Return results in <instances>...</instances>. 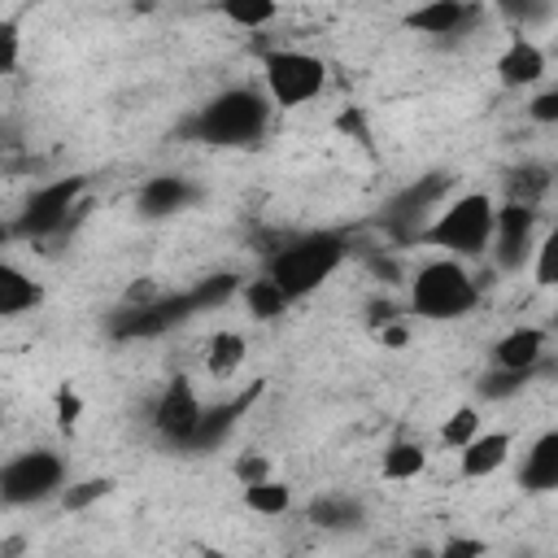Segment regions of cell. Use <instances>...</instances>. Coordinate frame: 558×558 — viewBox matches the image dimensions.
I'll return each instance as SVG.
<instances>
[{
	"instance_id": "1",
	"label": "cell",
	"mask_w": 558,
	"mask_h": 558,
	"mask_svg": "<svg viewBox=\"0 0 558 558\" xmlns=\"http://www.w3.org/2000/svg\"><path fill=\"white\" fill-rule=\"evenodd\" d=\"M270 109L275 105H270L266 92H257V87H227L209 105H201L183 131L192 140H201V144L253 148V144H262V135L270 126Z\"/></svg>"
},
{
	"instance_id": "2",
	"label": "cell",
	"mask_w": 558,
	"mask_h": 558,
	"mask_svg": "<svg viewBox=\"0 0 558 558\" xmlns=\"http://www.w3.org/2000/svg\"><path fill=\"white\" fill-rule=\"evenodd\" d=\"M240 292V279L235 275H209L201 279L192 292H174V296H161L157 305H144V310H118L113 323H109V336L113 340H148V336H166L170 327L187 323L192 314L201 310H214L222 301H231Z\"/></svg>"
},
{
	"instance_id": "3",
	"label": "cell",
	"mask_w": 558,
	"mask_h": 558,
	"mask_svg": "<svg viewBox=\"0 0 558 558\" xmlns=\"http://www.w3.org/2000/svg\"><path fill=\"white\" fill-rule=\"evenodd\" d=\"M344 253H349V244H344L340 231H310V235H296L292 244L275 248L270 262H266V275L292 301H301V296H310L314 288H323L336 275V266L344 262Z\"/></svg>"
},
{
	"instance_id": "4",
	"label": "cell",
	"mask_w": 558,
	"mask_h": 558,
	"mask_svg": "<svg viewBox=\"0 0 558 558\" xmlns=\"http://www.w3.org/2000/svg\"><path fill=\"white\" fill-rule=\"evenodd\" d=\"M493 231H497V205L484 192H466V196H453L423 227L418 240H427L453 257H480L484 248H493Z\"/></svg>"
},
{
	"instance_id": "5",
	"label": "cell",
	"mask_w": 558,
	"mask_h": 558,
	"mask_svg": "<svg viewBox=\"0 0 558 558\" xmlns=\"http://www.w3.org/2000/svg\"><path fill=\"white\" fill-rule=\"evenodd\" d=\"M475 305H480V283L471 279V270L458 257L418 266L414 283H410V310L418 318L449 323V318H466Z\"/></svg>"
},
{
	"instance_id": "6",
	"label": "cell",
	"mask_w": 558,
	"mask_h": 558,
	"mask_svg": "<svg viewBox=\"0 0 558 558\" xmlns=\"http://www.w3.org/2000/svg\"><path fill=\"white\" fill-rule=\"evenodd\" d=\"M262 78H266L270 105L296 109L327 87V65H323V57L301 52V48H270L262 57Z\"/></svg>"
},
{
	"instance_id": "7",
	"label": "cell",
	"mask_w": 558,
	"mask_h": 558,
	"mask_svg": "<svg viewBox=\"0 0 558 558\" xmlns=\"http://www.w3.org/2000/svg\"><path fill=\"white\" fill-rule=\"evenodd\" d=\"M83 187H87V179H83V174H65V179H52V183L35 187V192L26 196V205H22L17 222H13V231H17V235H26V240H39V235H57V231H65V227L74 222V214H83V209H87V205L78 201V196H83Z\"/></svg>"
},
{
	"instance_id": "8",
	"label": "cell",
	"mask_w": 558,
	"mask_h": 558,
	"mask_svg": "<svg viewBox=\"0 0 558 558\" xmlns=\"http://www.w3.org/2000/svg\"><path fill=\"white\" fill-rule=\"evenodd\" d=\"M65 484V462L52 449H26L4 462L0 471V497L4 506H35L48 501Z\"/></svg>"
},
{
	"instance_id": "9",
	"label": "cell",
	"mask_w": 558,
	"mask_h": 558,
	"mask_svg": "<svg viewBox=\"0 0 558 558\" xmlns=\"http://www.w3.org/2000/svg\"><path fill=\"white\" fill-rule=\"evenodd\" d=\"M201 418H205V405H201L192 379H183V375L170 379V384L161 388L157 405H153V427H157V436H166L174 449H187V440H192V432L201 427Z\"/></svg>"
},
{
	"instance_id": "10",
	"label": "cell",
	"mask_w": 558,
	"mask_h": 558,
	"mask_svg": "<svg viewBox=\"0 0 558 558\" xmlns=\"http://www.w3.org/2000/svg\"><path fill=\"white\" fill-rule=\"evenodd\" d=\"M536 248V209L506 201L497 209V231H493V257L501 270H523V262Z\"/></svg>"
},
{
	"instance_id": "11",
	"label": "cell",
	"mask_w": 558,
	"mask_h": 558,
	"mask_svg": "<svg viewBox=\"0 0 558 558\" xmlns=\"http://www.w3.org/2000/svg\"><path fill=\"white\" fill-rule=\"evenodd\" d=\"M445 187H449V174H440V170H436V174H423L418 183H410V187L388 205V214H384V218H388V227H392L401 240L423 235V222H418V218H423V214L445 196Z\"/></svg>"
},
{
	"instance_id": "12",
	"label": "cell",
	"mask_w": 558,
	"mask_h": 558,
	"mask_svg": "<svg viewBox=\"0 0 558 558\" xmlns=\"http://www.w3.org/2000/svg\"><path fill=\"white\" fill-rule=\"evenodd\" d=\"M257 397H262V384H253L248 392H240V397H231V401H222V405H205V418H201V427L192 432V440H187L183 453H209V449H218V445L235 432V423L244 418V410H248Z\"/></svg>"
},
{
	"instance_id": "13",
	"label": "cell",
	"mask_w": 558,
	"mask_h": 558,
	"mask_svg": "<svg viewBox=\"0 0 558 558\" xmlns=\"http://www.w3.org/2000/svg\"><path fill=\"white\" fill-rule=\"evenodd\" d=\"M192 201H196V187L183 174H153L140 187V196H135V205H140L144 218H170V214L187 209Z\"/></svg>"
},
{
	"instance_id": "14",
	"label": "cell",
	"mask_w": 558,
	"mask_h": 558,
	"mask_svg": "<svg viewBox=\"0 0 558 558\" xmlns=\"http://www.w3.org/2000/svg\"><path fill=\"white\" fill-rule=\"evenodd\" d=\"M519 484L527 493H558V427L554 432H541L527 445L523 466H519Z\"/></svg>"
},
{
	"instance_id": "15",
	"label": "cell",
	"mask_w": 558,
	"mask_h": 558,
	"mask_svg": "<svg viewBox=\"0 0 558 558\" xmlns=\"http://www.w3.org/2000/svg\"><path fill=\"white\" fill-rule=\"evenodd\" d=\"M545 357V331L541 327H514L493 344L497 371H536Z\"/></svg>"
},
{
	"instance_id": "16",
	"label": "cell",
	"mask_w": 558,
	"mask_h": 558,
	"mask_svg": "<svg viewBox=\"0 0 558 558\" xmlns=\"http://www.w3.org/2000/svg\"><path fill=\"white\" fill-rule=\"evenodd\" d=\"M475 17H480V9H471L462 0H436V4H423V9L405 13V26L423 31V35H462Z\"/></svg>"
},
{
	"instance_id": "17",
	"label": "cell",
	"mask_w": 558,
	"mask_h": 558,
	"mask_svg": "<svg viewBox=\"0 0 558 558\" xmlns=\"http://www.w3.org/2000/svg\"><path fill=\"white\" fill-rule=\"evenodd\" d=\"M541 74H545V52L532 39L514 35L497 57V78L506 87H532V83H541Z\"/></svg>"
},
{
	"instance_id": "18",
	"label": "cell",
	"mask_w": 558,
	"mask_h": 558,
	"mask_svg": "<svg viewBox=\"0 0 558 558\" xmlns=\"http://www.w3.org/2000/svg\"><path fill=\"white\" fill-rule=\"evenodd\" d=\"M510 458V432H480L466 449H458V471L466 480H488Z\"/></svg>"
},
{
	"instance_id": "19",
	"label": "cell",
	"mask_w": 558,
	"mask_h": 558,
	"mask_svg": "<svg viewBox=\"0 0 558 558\" xmlns=\"http://www.w3.org/2000/svg\"><path fill=\"white\" fill-rule=\"evenodd\" d=\"M423 466H427V449H423V440L397 436V440L384 449V480H392V484H405V480L423 475Z\"/></svg>"
},
{
	"instance_id": "20",
	"label": "cell",
	"mask_w": 558,
	"mask_h": 558,
	"mask_svg": "<svg viewBox=\"0 0 558 558\" xmlns=\"http://www.w3.org/2000/svg\"><path fill=\"white\" fill-rule=\"evenodd\" d=\"M240 296H244V305H248V314H253L257 323H270V318H279V314L292 305V296H288L270 275L248 279V283L240 288Z\"/></svg>"
},
{
	"instance_id": "21",
	"label": "cell",
	"mask_w": 558,
	"mask_h": 558,
	"mask_svg": "<svg viewBox=\"0 0 558 558\" xmlns=\"http://www.w3.org/2000/svg\"><path fill=\"white\" fill-rule=\"evenodd\" d=\"M39 283L35 279H26L17 266H4L0 270V314L4 318H13V314H26V310H35L39 305Z\"/></svg>"
},
{
	"instance_id": "22",
	"label": "cell",
	"mask_w": 558,
	"mask_h": 558,
	"mask_svg": "<svg viewBox=\"0 0 558 558\" xmlns=\"http://www.w3.org/2000/svg\"><path fill=\"white\" fill-rule=\"evenodd\" d=\"M240 362H244V336H235V331H214L209 344H205V371H209L214 379H227V375L240 371Z\"/></svg>"
},
{
	"instance_id": "23",
	"label": "cell",
	"mask_w": 558,
	"mask_h": 558,
	"mask_svg": "<svg viewBox=\"0 0 558 558\" xmlns=\"http://www.w3.org/2000/svg\"><path fill=\"white\" fill-rule=\"evenodd\" d=\"M244 506H248L253 514H262V519H279V514H288V506H292V488L270 475V480L244 488Z\"/></svg>"
},
{
	"instance_id": "24",
	"label": "cell",
	"mask_w": 558,
	"mask_h": 558,
	"mask_svg": "<svg viewBox=\"0 0 558 558\" xmlns=\"http://www.w3.org/2000/svg\"><path fill=\"white\" fill-rule=\"evenodd\" d=\"M310 523H318V527H357L362 523V506L357 501H349V497H318L314 506H310Z\"/></svg>"
},
{
	"instance_id": "25",
	"label": "cell",
	"mask_w": 558,
	"mask_h": 558,
	"mask_svg": "<svg viewBox=\"0 0 558 558\" xmlns=\"http://www.w3.org/2000/svg\"><path fill=\"white\" fill-rule=\"evenodd\" d=\"M275 4L270 0H227L222 4V17L227 22H235V26H244V31H257V26H270L275 22Z\"/></svg>"
},
{
	"instance_id": "26",
	"label": "cell",
	"mask_w": 558,
	"mask_h": 558,
	"mask_svg": "<svg viewBox=\"0 0 558 558\" xmlns=\"http://www.w3.org/2000/svg\"><path fill=\"white\" fill-rule=\"evenodd\" d=\"M475 436H480V410H475V405H458V410L445 418V427H440V440H445L449 449H466Z\"/></svg>"
},
{
	"instance_id": "27",
	"label": "cell",
	"mask_w": 558,
	"mask_h": 558,
	"mask_svg": "<svg viewBox=\"0 0 558 558\" xmlns=\"http://www.w3.org/2000/svg\"><path fill=\"white\" fill-rule=\"evenodd\" d=\"M109 493H113V480H109V475H92V480L70 484V488L61 493V506H65L70 514H78V510L96 506V501H100V497H109Z\"/></svg>"
},
{
	"instance_id": "28",
	"label": "cell",
	"mask_w": 558,
	"mask_h": 558,
	"mask_svg": "<svg viewBox=\"0 0 558 558\" xmlns=\"http://www.w3.org/2000/svg\"><path fill=\"white\" fill-rule=\"evenodd\" d=\"M532 375H536V371H497V366H493V371L480 379V397H488V401H506V397L523 392Z\"/></svg>"
},
{
	"instance_id": "29",
	"label": "cell",
	"mask_w": 558,
	"mask_h": 558,
	"mask_svg": "<svg viewBox=\"0 0 558 558\" xmlns=\"http://www.w3.org/2000/svg\"><path fill=\"white\" fill-rule=\"evenodd\" d=\"M532 275L541 288H558V227H549L532 253Z\"/></svg>"
},
{
	"instance_id": "30",
	"label": "cell",
	"mask_w": 558,
	"mask_h": 558,
	"mask_svg": "<svg viewBox=\"0 0 558 558\" xmlns=\"http://www.w3.org/2000/svg\"><path fill=\"white\" fill-rule=\"evenodd\" d=\"M235 480H240L244 488L270 480V458H266V453H240V458H235Z\"/></svg>"
},
{
	"instance_id": "31",
	"label": "cell",
	"mask_w": 558,
	"mask_h": 558,
	"mask_svg": "<svg viewBox=\"0 0 558 558\" xmlns=\"http://www.w3.org/2000/svg\"><path fill=\"white\" fill-rule=\"evenodd\" d=\"M78 418H83V397L70 384H61L57 388V423H61V432H70Z\"/></svg>"
},
{
	"instance_id": "32",
	"label": "cell",
	"mask_w": 558,
	"mask_h": 558,
	"mask_svg": "<svg viewBox=\"0 0 558 558\" xmlns=\"http://www.w3.org/2000/svg\"><path fill=\"white\" fill-rule=\"evenodd\" d=\"M161 301V288L153 279H135L126 292H122V310H144V305H157Z\"/></svg>"
},
{
	"instance_id": "33",
	"label": "cell",
	"mask_w": 558,
	"mask_h": 558,
	"mask_svg": "<svg viewBox=\"0 0 558 558\" xmlns=\"http://www.w3.org/2000/svg\"><path fill=\"white\" fill-rule=\"evenodd\" d=\"M527 113H532V122L554 126V122H558V83H554V87H545V92H536V96H532V105H527Z\"/></svg>"
},
{
	"instance_id": "34",
	"label": "cell",
	"mask_w": 558,
	"mask_h": 558,
	"mask_svg": "<svg viewBox=\"0 0 558 558\" xmlns=\"http://www.w3.org/2000/svg\"><path fill=\"white\" fill-rule=\"evenodd\" d=\"M484 554H488V545L480 536H449L440 545V558H484Z\"/></svg>"
},
{
	"instance_id": "35",
	"label": "cell",
	"mask_w": 558,
	"mask_h": 558,
	"mask_svg": "<svg viewBox=\"0 0 558 558\" xmlns=\"http://www.w3.org/2000/svg\"><path fill=\"white\" fill-rule=\"evenodd\" d=\"M0 70H4V74L17 70V26H13L9 17L0 22Z\"/></svg>"
},
{
	"instance_id": "36",
	"label": "cell",
	"mask_w": 558,
	"mask_h": 558,
	"mask_svg": "<svg viewBox=\"0 0 558 558\" xmlns=\"http://www.w3.org/2000/svg\"><path fill=\"white\" fill-rule=\"evenodd\" d=\"M366 314H371V327L375 331H384V327H392V323H401V314H397V305L384 296V301H371L366 305Z\"/></svg>"
},
{
	"instance_id": "37",
	"label": "cell",
	"mask_w": 558,
	"mask_h": 558,
	"mask_svg": "<svg viewBox=\"0 0 558 558\" xmlns=\"http://www.w3.org/2000/svg\"><path fill=\"white\" fill-rule=\"evenodd\" d=\"M379 340H384L388 349H401V344L410 340V331H405V323H392V327H384V331H379Z\"/></svg>"
},
{
	"instance_id": "38",
	"label": "cell",
	"mask_w": 558,
	"mask_h": 558,
	"mask_svg": "<svg viewBox=\"0 0 558 558\" xmlns=\"http://www.w3.org/2000/svg\"><path fill=\"white\" fill-rule=\"evenodd\" d=\"M371 270H375V275H384V283H392V279H397V262H384V257H371Z\"/></svg>"
},
{
	"instance_id": "39",
	"label": "cell",
	"mask_w": 558,
	"mask_h": 558,
	"mask_svg": "<svg viewBox=\"0 0 558 558\" xmlns=\"http://www.w3.org/2000/svg\"><path fill=\"white\" fill-rule=\"evenodd\" d=\"M410 558H440V549H427V545H418Z\"/></svg>"
},
{
	"instance_id": "40",
	"label": "cell",
	"mask_w": 558,
	"mask_h": 558,
	"mask_svg": "<svg viewBox=\"0 0 558 558\" xmlns=\"http://www.w3.org/2000/svg\"><path fill=\"white\" fill-rule=\"evenodd\" d=\"M201 558H227V554H222V549H209V545H205V549H201Z\"/></svg>"
},
{
	"instance_id": "41",
	"label": "cell",
	"mask_w": 558,
	"mask_h": 558,
	"mask_svg": "<svg viewBox=\"0 0 558 558\" xmlns=\"http://www.w3.org/2000/svg\"><path fill=\"white\" fill-rule=\"evenodd\" d=\"M554 327H558V310H554Z\"/></svg>"
}]
</instances>
